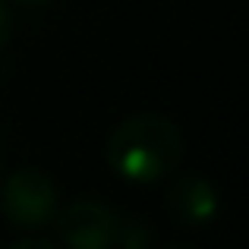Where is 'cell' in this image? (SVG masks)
Instances as JSON below:
<instances>
[{"mask_svg": "<svg viewBox=\"0 0 249 249\" xmlns=\"http://www.w3.org/2000/svg\"><path fill=\"white\" fill-rule=\"evenodd\" d=\"M107 167L129 183H158L183 161V133L164 114H133L120 120L104 145Z\"/></svg>", "mask_w": 249, "mask_h": 249, "instance_id": "6da1fadb", "label": "cell"}, {"mask_svg": "<svg viewBox=\"0 0 249 249\" xmlns=\"http://www.w3.org/2000/svg\"><path fill=\"white\" fill-rule=\"evenodd\" d=\"M0 208L13 227L41 231V227L54 224L57 212H60V193L44 170L19 167L0 186Z\"/></svg>", "mask_w": 249, "mask_h": 249, "instance_id": "7a4b0ae2", "label": "cell"}, {"mask_svg": "<svg viewBox=\"0 0 249 249\" xmlns=\"http://www.w3.org/2000/svg\"><path fill=\"white\" fill-rule=\"evenodd\" d=\"M57 237L67 249H117L123 214L98 199H76L54 218Z\"/></svg>", "mask_w": 249, "mask_h": 249, "instance_id": "3957f363", "label": "cell"}, {"mask_svg": "<svg viewBox=\"0 0 249 249\" xmlns=\"http://www.w3.org/2000/svg\"><path fill=\"white\" fill-rule=\"evenodd\" d=\"M218 189L199 174H183L167 189V212L180 227H205L218 218Z\"/></svg>", "mask_w": 249, "mask_h": 249, "instance_id": "277c9868", "label": "cell"}, {"mask_svg": "<svg viewBox=\"0 0 249 249\" xmlns=\"http://www.w3.org/2000/svg\"><path fill=\"white\" fill-rule=\"evenodd\" d=\"M152 227L139 218H123V231H120V246L117 249H152Z\"/></svg>", "mask_w": 249, "mask_h": 249, "instance_id": "5b68a950", "label": "cell"}, {"mask_svg": "<svg viewBox=\"0 0 249 249\" xmlns=\"http://www.w3.org/2000/svg\"><path fill=\"white\" fill-rule=\"evenodd\" d=\"M13 38V10H10V0H0V51L10 44Z\"/></svg>", "mask_w": 249, "mask_h": 249, "instance_id": "8992f818", "label": "cell"}, {"mask_svg": "<svg viewBox=\"0 0 249 249\" xmlns=\"http://www.w3.org/2000/svg\"><path fill=\"white\" fill-rule=\"evenodd\" d=\"M10 249H60V246H54L51 240H38V237H29V240H19V243H13Z\"/></svg>", "mask_w": 249, "mask_h": 249, "instance_id": "52a82bcc", "label": "cell"}, {"mask_svg": "<svg viewBox=\"0 0 249 249\" xmlns=\"http://www.w3.org/2000/svg\"><path fill=\"white\" fill-rule=\"evenodd\" d=\"M10 3H16V6H22V10H41V6H48V3H54V0H10Z\"/></svg>", "mask_w": 249, "mask_h": 249, "instance_id": "ba28073f", "label": "cell"}, {"mask_svg": "<svg viewBox=\"0 0 249 249\" xmlns=\"http://www.w3.org/2000/svg\"><path fill=\"white\" fill-rule=\"evenodd\" d=\"M167 249H196V246H186V243H180V246H167Z\"/></svg>", "mask_w": 249, "mask_h": 249, "instance_id": "9c48e42d", "label": "cell"}, {"mask_svg": "<svg viewBox=\"0 0 249 249\" xmlns=\"http://www.w3.org/2000/svg\"><path fill=\"white\" fill-rule=\"evenodd\" d=\"M0 180H3V158H0Z\"/></svg>", "mask_w": 249, "mask_h": 249, "instance_id": "30bf717a", "label": "cell"}]
</instances>
